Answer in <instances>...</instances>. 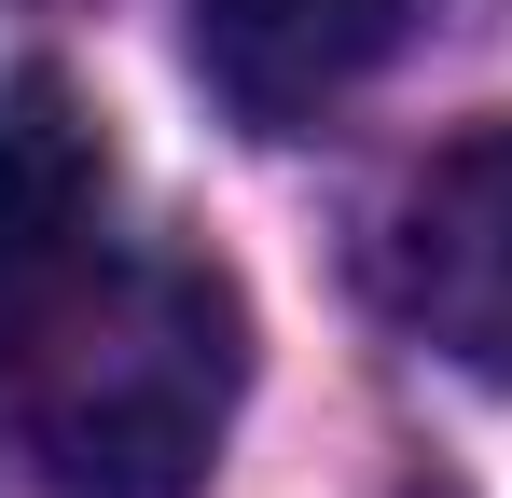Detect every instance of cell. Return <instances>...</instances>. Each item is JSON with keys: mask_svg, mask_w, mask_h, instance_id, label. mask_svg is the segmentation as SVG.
I'll list each match as a JSON object with an SVG mask.
<instances>
[{"mask_svg": "<svg viewBox=\"0 0 512 498\" xmlns=\"http://www.w3.org/2000/svg\"><path fill=\"white\" fill-rule=\"evenodd\" d=\"M236 291L194 277V263H139L97 291V319L70 332V360L42 374V457L56 485L97 498H180L208 471L222 415H236Z\"/></svg>", "mask_w": 512, "mask_h": 498, "instance_id": "obj_1", "label": "cell"}, {"mask_svg": "<svg viewBox=\"0 0 512 498\" xmlns=\"http://www.w3.org/2000/svg\"><path fill=\"white\" fill-rule=\"evenodd\" d=\"M374 277H388V319L416 332L429 360L512 388V125L443 139V153L388 194Z\"/></svg>", "mask_w": 512, "mask_h": 498, "instance_id": "obj_2", "label": "cell"}, {"mask_svg": "<svg viewBox=\"0 0 512 498\" xmlns=\"http://www.w3.org/2000/svg\"><path fill=\"white\" fill-rule=\"evenodd\" d=\"M180 14H194V83L250 139H305L402 42V0H180Z\"/></svg>", "mask_w": 512, "mask_h": 498, "instance_id": "obj_3", "label": "cell"}, {"mask_svg": "<svg viewBox=\"0 0 512 498\" xmlns=\"http://www.w3.org/2000/svg\"><path fill=\"white\" fill-rule=\"evenodd\" d=\"M97 194H111V153H97V111L56 70L0 83V305L56 291L97 236Z\"/></svg>", "mask_w": 512, "mask_h": 498, "instance_id": "obj_4", "label": "cell"}]
</instances>
